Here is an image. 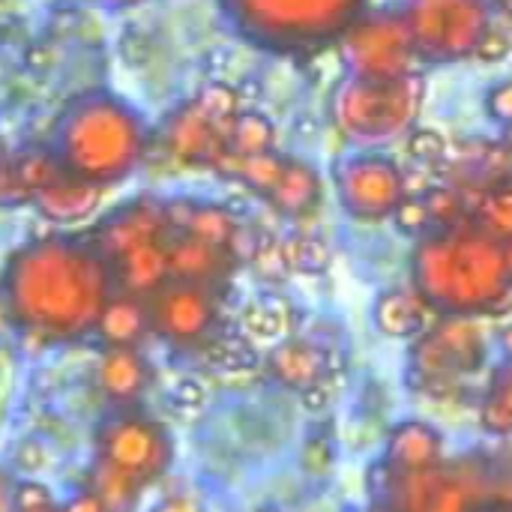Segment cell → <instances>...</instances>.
Here are the masks:
<instances>
[{"mask_svg":"<svg viewBox=\"0 0 512 512\" xmlns=\"http://www.w3.org/2000/svg\"><path fill=\"white\" fill-rule=\"evenodd\" d=\"M108 261L69 240H39L9 267L6 291L15 318L45 336H81L108 303Z\"/></svg>","mask_w":512,"mask_h":512,"instance_id":"6da1fadb","label":"cell"},{"mask_svg":"<svg viewBox=\"0 0 512 512\" xmlns=\"http://www.w3.org/2000/svg\"><path fill=\"white\" fill-rule=\"evenodd\" d=\"M414 291L441 315H510L512 276L504 243L486 231L438 234L414 255Z\"/></svg>","mask_w":512,"mask_h":512,"instance_id":"7a4b0ae2","label":"cell"},{"mask_svg":"<svg viewBox=\"0 0 512 512\" xmlns=\"http://www.w3.org/2000/svg\"><path fill=\"white\" fill-rule=\"evenodd\" d=\"M141 147L135 114L111 96H87L63 120L60 162L87 183L120 180L138 162Z\"/></svg>","mask_w":512,"mask_h":512,"instance_id":"3957f363","label":"cell"},{"mask_svg":"<svg viewBox=\"0 0 512 512\" xmlns=\"http://www.w3.org/2000/svg\"><path fill=\"white\" fill-rule=\"evenodd\" d=\"M486 360L489 345L474 318L444 315L429 324L411 348V387L429 396H444L465 378H474Z\"/></svg>","mask_w":512,"mask_h":512,"instance_id":"277c9868","label":"cell"},{"mask_svg":"<svg viewBox=\"0 0 512 512\" xmlns=\"http://www.w3.org/2000/svg\"><path fill=\"white\" fill-rule=\"evenodd\" d=\"M363 0H228L237 21L258 39L294 48L330 39L348 27Z\"/></svg>","mask_w":512,"mask_h":512,"instance_id":"5b68a950","label":"cell"},{"mask_svg":"<svg viewBox=\"0 0 512 512\" xmlns=\"http://www.w3.org/2000/svg\"><path fill=\"white\" fill-rule=\"evenodd\" d=\"M234 117L237 96L228 87H210L171 120L165 144L180 162L216 165V159L228 150Z\"/></svg>","mask_w":512,"mask_h":512,"instance_id":"8992f818","label":"cell"},{"mask_svg":"<svg viewBox=\"0 0 512 512\" xmlns=\"http://www.w3.org/2000/svg\"><path fill=\"white\" fill-rule=\"evenodd\" d=\"M417 111V90L408 78H357L339 93V123L357 138H387Z\"/></svg>","mask_w":512,"mask_h":512,"instance_id":"52a82bcc","label":"cell"},{"mask_svg":"<svg viewBox=\"0 0 512 512\" xmlns=\"http://www.w3.org/2000/svg\"><path fill=\"white\" fill-rule=\"evenodd\" d=\"M102 465L120 471L135 486L156 480L171 462L165 432L141 417H120L102 429Z\"/></svg>","mask_w":512,"mask_h":512,"instance_id":"ba28073f","label":"cell"},{"mask_svg":"<svg viewBox=\"0 0 512 512\" xmlns=\"http://www.w3.org/2000/svg\"><path fill=\"white\" fill-rule=\"evenodd\" d=\"M414 57V39L402 18L381 15L351 27L348 33V60L360 78L393 81L405 78Z\"/></svg>","mask_w":512,"mask_h":512,"instance_id":"9c48e42d","label":"cell"},{"mask_svg":"<svg viewBox=\"0 0 512 512\" xmlns=\"http://www.w3.org/2000/svg\"><path fill=\"white\" fill-rule=\"evenodd\" d=\"M408 30L423 51H441L450 57L477 48L486 33L480 6L465 9L462 0H417Z\"/></svg>","mask_w":512,"mask_h":512,"instance_id":"30bf717a","label":"cell"},{"mask_svg":"<svg viewBox=\"0 0 512 512\" xmlns=\"http://www.w3.org/2000/svg\"><path fill=\"white\" fill-rule=\"evenodd\" d=\"M147 318L162 336L174 342L201 339L216 318L210 285H195V282H180V279L159 285L147 306Z\"/></svg>","mask_w":512,"mask_h":512,"instance_id":"8fae6325","label":"cell"},{"mask_svg":"<svg viewBox=\"0 0 512 512\" xmlns=\"http://www.w3.org/2000/svg\"><path fill=\"white\" fill-rule=\"evenodd\" d=\"M339 195L345 207L360 219H384L405 198L402 174L387 159H351L339 171Z\"/></svg>","mask_w":512,"mask_h":512,"instance_id":"7c38bea8","label":"cell"},{"mask_svg":"<svg viewBox=\"0 0 512 512\" xmlns=\"http://www.w3.org/2000/svg\"><path fill=\"white\" fill-rule=\"evenodd\" d=\"M168 231V210L159 201H135L126 210L114 213L108 222H102L99 228V240H96V252L105 261L120 258L123 252L150 243V240H162Z\"/></svg>","mask_w":512,"mask_h":512,"instance_id":"4fadbf2b","label":"cell"},{"mask_svg":"<svg viewBox=\"0 0 512 512\" xmlns=\"http://www.w3.org/2000/svg\"><path fill=\"white\" fill-rule=\"evenodd\" d=\"M444 435L426 420H405L393 426L384 450V468L393 474H423L444 465Z\"/></svg>","mask_w":512,"mask_h":512,"instance_id":"5bb4252c","label":"cell"},{"mask_svg":"<svg viewBox=\"0 0 512 512\" xmlns=\"http://www.w3.org/2000/svg\"><path fill=\"white\" fill-rule=\"evenodd\" d=\"M168 249V276L180 282H195V285H210L228 276L231 270V252L222 246H210L192 234L177 237Z\"/></svg>","mask_w":512,"mask_h":512,"instance_id":"9a60e30c","label":"cell"},{"mask_svg":"<svg viewBox=\"0 0 512 512\" xmlns=\"http://www.w3.org/2000/svg\"><path fill=\"white\" fill-rule=\"evenodd\" d=\"M168 243L165 240H150L141 243L129 252H123L120 258L108 261V267L114 270L117 282L132 294V297H144L153 294L159 285H165L168 279Z\"/></svg>","mask_w":512,"mask_h":512,"instance_id":"2e32d148","label":"cell"},{"mask_svg":"<svg viewBox=\"0 0 512 512\" xmlns=\"http://www.w3.org/2000/svg\"><path fill=\"white\" fill-rule=\"evenodd\" d=\"M99 186L87 183L81 177H72L69 171L63 177H57L54 183L42 186L39 192H33V204L39 207L42 216L54 219V222H75L90 216L99 207Z\"/></svg>","mask_w":512,"mask_h":512,"instance_id":"e0dca14e","label":"cell"},{"mask_svg":"<svg viewBox=\"0 0 512 512\" xmlns=\"http://www.w3.org/2000/svg\"><path fill=\"white\" fill-rule=\"evenodd\" d=\"M270 369L285 387H297V390H309L327 381V375L333 372L330 354L309 342H282L270 354Z\"/></svg>","mask_w":512,"mask_h":512,"instance_id":"ac0fdd59","label":"cell"},{"mask_svg":"<svg viewBox=\"0 0 512 512\" xmlns=\"http://www.w3.org/2000/svg\"><path fill=\"white\" fill-rule=\"evenodd\" d=\"M432 306L417 291H384L375 303V324L390 339H417L429 327Z\"/></svg>","mask_w":512,"mask_h":512,"instance_id":"d6986e66","label":"cell"},{"mask_svg":"<svg viewBox=\"0 0 512 512\" xmlns=\"http://www.w3.org/2000/svg\"><path fill=\"white\" fill-rule=\"evenodd\" d=\"M96 378H99V387L111 399L129 402V399H138L141 390L147 387L150 369L132 345H117V348H108L105 357L99 360Z\"/></svg>","mask_w":512,"mask_h":512,"instance_id":"ffe728a7","label":"cell"},{"mask_svg":"<svg viewBox=\"0 0 512 512\" xmlns=\"http://www.w3.org/2000/svg\"><path fill=\"white\" fill-rule=\"evenodd\" d=\"M99 333L105 336V342L111 348L117 345H135L144 330L150 327V318H147V306H141L138 297L126 294V297H117V300H108L99 321H96Z\"/></svg>","mask_w":512,"mask_h":512,"instance_id":"44dd1931","label":"cell"},{"mask_svg":"<svg viewBox=\"0 0 512 512\" xmlns=\"http://www.w3.org/2000/svg\"><path fill=\"white\" fill-rule=\"evenodd\" d=\"M480 426L495 438L512 435V357L495 366L489 375L480 402Z\"/></svg>","mask_w":512,"mask_h":512,"instance_id":"7402d4cb","label":"cell"},{"mask_svg":"<svg viewBox=\"0 0 512 512\" xmlns=\"http://www.w3.org/2000/svg\"><path fill=\"white\" fill-rule=\"evenodd\" d=\"M267 195L273 198V204H276L282 213L297 216V213H306V210L318 201V195H321V180H318V174H315L309 165H303V162H285V165H282V174H279V180H276V186H273Z\"/></svg>","mask_w":512,"mask_h":512,"instance_id":"603a6c76","label":"cell"},{"mask_svg":"<svg viewBox=\"0 0 512 512\" xmlns=\"http://www.w3.org/2000/svg\"><path fill=\"white\" fill-rule=\"evenodd\" d=\"M186 234L210 243V246H222L228 249L234 243V234H237V222L228 210L222 207H192L189 219H186Z\"/></svg>","mask_w":512,"mask_h":512,"instance_id":"cb8c5ba5","label":"cell"},{"mask_svg":"<svg viewBox=\"0 0 512 512\" xmlns=\"http://www.w3.org/2000/svg\"><path fill=\"white\" fill-rule=\"evenodd\" d=\"M9 165H12V171H15L18 183L24 186V192H27L30 198H33V192H39L42 186H48V183H54L57 177H63V174H66L63 162H60L57 156L45 153V150L21 153V156H18V159H12Z\"/></svg>","mask_w":512,"mask_h":512,"instance_id":"d4e9b609","label":"cell"},{"mask_svg":"<svg viewBox=\"0 0 512 512\" xmlns=\"http://www.w3.org/2000/svg\"><path fill=\"white\" fill-rule=\"evenodd\" d=\"M273 144V126L270 120H264L261 114H246V117H234L231 126V138H228V150L237 156H255V153H267Z\"/></svg>","mask_w":512,"mask_h":512,"instance_id":"484cf974","label":"cell"},{"mask_svg":"<svg viewBox=\"0 0 512 512\" xmlns=\"http://www.w3.org/2000/svg\"><path fill=\"white\" fill-rule=\"evenodd\" d=\"M480 222L486 228L489 237L495 240H510L512 237V189L504 186V189H495L483 198L480 204Z\"/></svg>","mask_w":512,"mask_h":512,"instance_id":"4316f807","label":"cell"},{"mask_svg":"<svg viewBox=\"0 0 512 512\" xmlns=\"http://www.w3.org/2000/svg\"><path fill=\"white\" fill-rule=\"evenodd\" d=\"M285 264L288 267H297V270H309V273H318L327 267L330 255H327V246L318 243V240H297V243H288L285 246Z\"/></svg>","mask_w":512,"mask_h":512,"instance_id":"83f0119b","label":"cell"},{"mask_svg":"<svg viewBox=\"0 0 512 512\" xmlns=\"http://www.w3.org/2000/svg\"><path fill=\"white\" fill-rule=\"evenodd\" d=\"M393 213H396V222H399V228H402L405 234H420V231L432 222L429 207H426V201H423L420 195L402 198L399 207H396Z\"/></svg>","mask_w":512,"mask_h":512,"instance_id":"f1b7e54d","label":"cell"},{"mask_svg":"<svg viewBox=\"0 0 512 512\" xmlns=\"http://www.w3.org/2000/svg\"><path fill=\"white\" fill-rule=\"evenodd\" d=\"M12 512H60L57 504L51 501L48 489L24 483L18 486V492L12 495Z\"/></svg>","mask_w":512,"mask_h":512,"instance_id":"f546056e","label":"cell"},{"mask_svg":"<svg viewBox=\"0 0 512 512\" xmlns=\"http://www.w3.org/2000/svg\"><path fill=\"white\" fill-rule=\"evenodd\" d=\"M423 201H426L432 219L453 222V219L462 216V198H459L453 189H429V192L423 195Z\"/></svg>","mask_w":512,"mask_h":512,"instance_id":"4dcf8cb0","label":"cell"},{"mask_svg":"<svg viewBox=\"0 0 512 512\" xmlns=\"http://www.w3.org/2000/svg\"><path fill=\"white\" fill-rule=\"evenodd\" d=\"M243 321L255 336H279V333H285V312H273L267 303L252 306Z\"/></svg>","mask_w":512,"mask_h":512,"instance_id":"1f68e13d","label":"cell"},{"mask_svg":"<svg viewBox=\"0 0 512 512\" xmlns=\"http://www.w3.org/2000/svg\"><path fill=\"white\" fill-rule=\"evenodd\" d=\"M408 150H411L414 159H420V162L429 165V162H438V159L447 153V144H444V138H441L435 129H420V132L411 135Z\"/></svg>","mask_w":512,"mask_h":512,"instance_id":"d6a6232c","label":"cell"},{"mask_svg":"<svg viewBox=\"0 0 512 512\" xmlns=\"http://www.w3.org/2000/svg\"><path fill=\"white\" fill-rule=\"evenodd\" d=\"M252 363V351L246 342H237V339H225L219 348H216V366L225 369V372H240Z\"/></svg>","mask_w":512,"mask_h":512,"instance_id":"836d02e7","label":"cell"},{"mask_svg":"<svg viewBox=\"0 0 512 512\" xmlns=\"http://www.w3.org/2000/svg\"><path fill=\"white\" fill-rule=\"evenodd\" d=\"M474 51H477L483 60H501V57L510 54V39H507L501 30H486V33L480 36V42H477Z\"/></svg>","mask_w":512,"mask_h":512,"instance_id":"e575fe53","label":"cell"},{"mask_svg":"<svg viewBox=\"0 0 512 512\" xmlns=\"http://www.w3.org/2000/svg\"><path fill=\"white\" fill-rule=\"evenodd\" d=\"M489 114L504 120V123H512V81H504L498 87H492L489 93Z\"/></svg>","mask_w":512,"mask_h":512,"instance_id":"d590c367","label":"cell"},{"mask_svg":"<svg viewBox=\"0 0 512 512\" xmlns=\"http://www.w3.org/2000/svg\"><path fill=\"white\" fill-rule=\"evenodd\" d=\"M60 512H108V510H105V507H102V504H99V501H96V498L87 492V495L75 498V501H72L66 510H60Z\"/></svg>","mask_w":512,"mask_h":512,"instance_id":"8d00e7d4","label":"cell"},{"mask_svg":"<svg viewBox=\"0 0 512 512\" xmlns=\"http://www.w3.org/2000/svg\"><path fill=\"white\" fill-rule=\"evenodd\" d=\"M471 512H512V501H483V504H474Z\"/></svg>","mask_w":512,"mask_h":512,"instance_id":"74e56055","label":"cell"},{"mask_svg":"<svg viewBox=\"0 0 512 512\" xmlns=\"http://www.w3.org/2000/svg\"><path fill=\"white\" fill-rule=\"evenodd\" d=\"M156 512H198V507H192L189 501H183V498H177V501H168V504H162Z\"/></svg>","mask_w":512,"mask_h":512,"instance_id":"f35d334b","label":"cell"},{"mask_svg":"<svg viewBox=\"0 0 512 512\" xmlns=\"http://www.w3.org/2000/svg\"><path fill=\"white\" fill-rule=\"evenodd\" d=\"M501 345H504L507 357H512V324H510V327H504V330H501Z\"/></svg>","mask_w":512,"mask_h":512,"instance_id":"ab89813d","label":"cell"},{"mask_svg":"<svg viewBox=\"0 0 512 512\" xmlns=\"http://www.w3.org/2000/svg\"><path fill=\"white\" fill-rule=\"evenodd\" d=\"M0 512H12V498L3 486H0Z\"/></svg>","mask_w":512,"mask_h":512,"instance_id":"60d3db41","label":"cell"},{"mask_svg":"<svg viewBox=\"0 0 512 512\" xmlns=\"http://www.w3.org/2000/svg\"><path fill=\"white\" fill-rule=\"evenodd\" d=\"M504 261H507V270H510L512 276V237L510 240H504Z\"/></svg>","mask_w":512,"mask_h":512,"instance_id":"b9f144b4","label":"cell"},{"mask_svg":"<svg viewBox=\"0 0 512 512\" xmlns=\"http://www.w3.org/2000/svg\"><path fill=\"white\" fill-rule=\"evenodd\" d=\"M3 162H6V156H3V147H0V165H3Z\"/></svg>","mask_w":512,"mask_h":512,"instance_id":"7bdbcfd3","label":"cell"}]
</instances>
